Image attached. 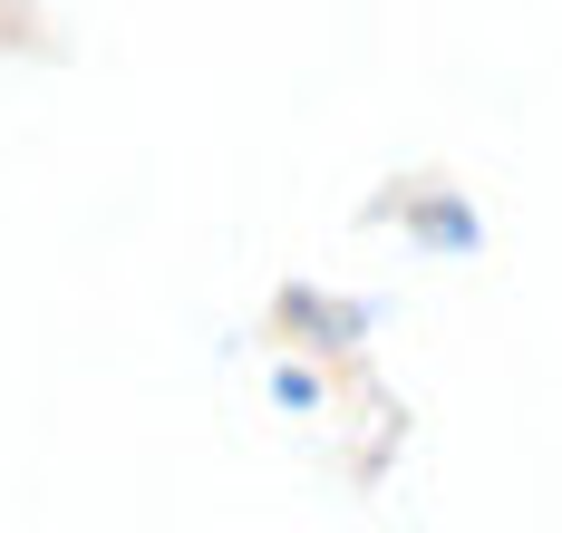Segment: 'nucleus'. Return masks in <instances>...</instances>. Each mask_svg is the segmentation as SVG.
<instances>
[{
	"label": "nucleus",
	"instance_id": "nucleus-1",
	"mask_svg": "<svg viewBox=\"0 0 562 533\" xmlns=\"http://www.w3.org/2000/svg\"><path fill=\"white\" fill-rule=\"evenodd\" d=\"M417 234H427V242H447V252H465V242H475V224H465L456 204H427V214H417Z\"/></svg>",
	"mask_w": 562,
	"mask_h": 533
}]
</instances>
